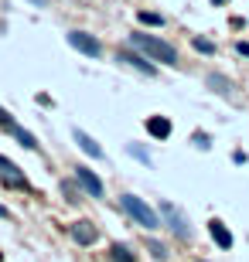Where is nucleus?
Instances as JSON below:
<instances>
[{"label":"nucleus","instance_id":"obj_21","mask_svg":"<svg viewBox=\"0 0 249 262\" xmlns=\"http://www.w3.org/2000/svg\"><path fill=\"white\" fill-rule=\"evenodd\" d=\"M62 191H65V194H69V201H75V188H72V184H69V181H65V184H62Z\"/></svg>","mask_w":249,"mask_h":262},{"label":"nucleus","instance_id":"obj_14","mask_svg":"<svg viewBox=\"0 0 249 262\" xmlns=\"http://www.w3.org/2000/svg\"><path fill=\"white\" fill-rule=\"evenodd\" d=\"M137 17H140V24H154V27H164V14H154V10H140Z\"/></svg>","mask_w":249,"mask_h":262},{"label":"nucleus","instance_id":"obj_18","mask_svg":"<svg viewBox=\"0 0 249 262\" xmlns=\"http://www.w3.org/2000/svg\"><path fill=\"white\" fill-rule=\"evenodd\" d=\"M195 146H198V150H208V146H212L208 133H195Z\"/></svg>","mask_w":249,"mask_h":262},{"label":"nucleus","instance_id":"obj_6","mask_svg":"<svg viewBox=\"0 0 249 262\" xmlns=\"http://www.w3.org/2000/svg\"><path fill=\"white\" fill-rule=\"evenodd\" d=\"M0 181H3L7 188H24V191H27V177H24L7 157H0Z\"/></svg>","mask_w":249,"mask_h":262},{"label":"nucleus","instance_id":"obj_2","mask_svg":"<svg viewBox=\"0 0 249 262\" xmlns=\"http://www.w3.org/2000/svg\"><path fill=\"white\" fill-rule=\"evenodd\" d=\"M120 204H123V211H126V214H130L137 225H144L147 232L161 225V214H157V211H154V208H150L144 197H137V194H123V197H120Z\"/></svg>","mask_w":249,"mask_h":262},{"label":"nucleus","instance_id":"obj_11","mask_svg":"<svg viewBox=\"0 0 249 262\" xmlns=\"http://www.w3.org/2000/svg\"><path fill=\"white\" fill-rule=\"evenodd\" d=\"M147 133L157 136V140H167V136H171V119H164V116H150V119H147Z\"/></svg>","mask_w":249,"mask_h":262},{"label":"nucleus","instance_id":"obj_7","mask_svg":"<svg viewBox=\"0 0 249 262\" xmlns=\"http://www.w3.org/2000/svg\"><path fill=\"white\" fill-rule=\"evenodd\" d=\"M208 232H212V238H215V245H219V249H232V232L225 228V221L212 218V221H208Z\"/></svg>","mask_w":249,"mask_h":262},{"label":"nucleus","instance_id":"obj_10","mask_svg":"<svg viewBox=\"0 0 249 262\" xmlns=\"http://www.w3.org/2000/svg\"><path fill=\"white\" fill-rule=\"evenodd\" d=\"M75 143L82 146L89 157H96V160H102V157H106V153H102V146H99V143H96V140H92L89 133H82V130H75Z\"/></svg>","mask_w":249,"mask_h":262},{"label":"nucleus","instance_id":"obj_5","mask_svg":"<svg viewBox=\"0 0 249 262\" xmlns=\"http://www.w3.org/2000/svg\"><path fill=\"white\" fill-rule=\"evenodd\" d=\"M75 184H79L89 197H102V181H99L89 167H75Z\"/></svg>","mask_w":249,"mask_h":262},{"label":"nucleus","instance_id":"obj_17","mask_svg":"<svg viewBox=\"0 0 249 262\" xmlns=\"http://www.w3.org/2000/svg\"><path fill=\"white\" fill-rule=\"evenodd\" d=\"M130 153H133L137 160H144V164H150V153H147L144 146H137V143H130Z\"/></svg>","mask_w":249,"mask_h":262},{"label":"nucleus","instance_id":"obj_25","mask_svg":"<svg viewBox=\"0 0 249 262\" xmlns=\"http://www.w3.org/2000/svg\"><path fill=\"white\" fill-rule=\"evenodd\" d=\"M212 3H215V7H219V3H225V0H212Z\"/></svg>","mask_w":249,"mask_h":262},{"label":"nucleus","instance_id":"obj_19","mask_svg":"<svg viewBox=\"0 0 249 262\" xmlns=\"http://www.w3.org/2000/svg\"><path fill=\"white\" fill-rule=\"evenodd\" d=\"M0 126H3V130H7V133L14 130V119H10V113H7L3 106H0Z\"/></svg>","mask_w":249,"mask_h":262},{"label":"nucleus","instance_id":"obj_23","mask_svg":"<svg viewBox=\"0 0 249 262\" xmlns=\"http://www.w3.org/2000/svg\"><path fill=\"white\" fill-rule=\"evenodd\" d=\"M0 218H10V211H7V208H3V204H0Z\"/></svg>","mask_w":249,"mask_h":262},{"label":"nucleus","instance_id":"obj_22","mask_svg":"<svg viewBox=\"0 0 249 262\" xmlns=\"http://www.w3.org/2000/svg\"><path fill=\"white\" fill-rule=\"evenodd\" d=\"M236 51H239V55H246V58H249V41H239V45H236Z\"/></svg>","mask_w":249,"mask_h":262},{"label":"nucleus","instance_id":"obj_4","mask_svg":"<svg viewBox=\"0 0 249 262\" xmlns=\"http://www.w3.org/2000/svg\"><path fill=\"white\" fill-rule=\"evenodd\" d=\"M75 51H82L89 58H99L102 55V41L96 38V34H85V31H69V38H65Z\"/></svg>","mask_w":249,"mask_h":262},{"label":"nucleus","instance_id":"obj_8","mask_svg":"<svg viewBox=\"0 0 249 262\" xmlns=\"http://www.w3.org/2000/svg\"><path fill=\"white\" fill-rule=\"evenodd\" d=\"M120 62H123V65H130V68H137V71H140V75H147V78L157 71V68L150 65L144 55H137V51H133V55H130V51H120Z\"/></svg>","mask_w":249,"mask_h":262},{"label":"nucleus","instance_id":"obj_9","mask_svg":"<svg viewBox=\"0 0 249 262\" xmlns=\"http://www.w3.org/2000/svg\"><path fill=\"white\" fill-rule=\"evenodd\" d=\"M72 238H75L79 245H92V242L99 238V232L92 228V221H75V225H72Z\"/></svg>","mask_w":249,"mask_h":262},{"label":"nucleus","instance_id":"obj_24","mask_svg":"<svg viewBox=\"0 0 249 262\" xmlns=\"http://www.w3.org/2000/svg\"><path fill=\"white\" fill-rule=\"evenodd\" d=\"M31 3H34V7H45V0H31Z\"/></svg>","mask_w":249,"mask_h":262},{"label":"nucleus","instance_id":"obj_1","mask_svg":"<svg viewBox=\"0 0 249 262\" xmlns=\"http://www.w3.org/2000/svg\"><path fill=\"white\" fill-rule=\"evenodd\" d=\"M130 45L133 48H140L144 55H150V58H157V62H164V65H177V51L167 45V41H161V38H154V34H130Z\"/></svg>","mask_w":249,"mask_h":262},{"label":"nucleus","instance_id":"obj_13","mask_svg":"<svg viewBox=\"0 0 249 262\" xmlns=\"http://www.w3.org/2000/svg\"><path fill=\"white\" fill-rule=\"evenodd\" d=\"M14 136H17V140H21V146H27V150H38V140H34V136H31V133L27 130H21V126H14Z\"/></svg>","mask_w":249,"mask_h":262},{"label":"nucleus","instance_id":"obj_16","mask_svg":"<svg viewBox=\"0 0 249 262\" xmlns=\"http://www.w3.org/2000/svg\"><path fill=\"white\" fill-rule=\"evenodd\" d=\"M195 48H198L201 55H215V45H212L208 38H195Z\"/></svg>","mask_w":249,"mask_h":262},{"label":"nucleus","instance_id":"obj_15","mask_svg":"<svg viewBox=\"0 0 249 262\" xmlns=\"http://www.w3.org/2000/svg\"><path fill=\"white\" fill-rule=\"evenodd\" d=\"M208 85H212V89H219L222 95H232V89H229V82H225L222 75H208Z\"/></svg>","mask_w":249,"mask_h":262},{"label":"nucleus","instance_id":"obj_20","mask_svg":"<svg viewBox=\"0 0 249 262\" xmlns=\"http://www.w3.org/2000/svg\"><path fill=\"white\" fill-rule=\"evenodd\" d=\"M150 252H154V256H157V259L164 262L167 259V252H164V245H157V242H150Z\"/></svg>","mask_w":249,"mask_h":262},{"label":"nucleus","instance_id":"obj_3","mask_svg":"<svg viewBox=\"0 0 249 262\" xmlns=\"http://www.w3.org/2000/svg\"><path fill=\"white\" fill-rule=\"evenodd\" d=\"M157 211H161V218L171 225V232H174L177 238H191V225H188V218H184V211H181L177 204L161 201V204H157Z\"/></svg>","mask_w":249,"mask_h":262},{"label":"nucleus","instance_id":"obj_12","mask_svg":"<svg viewBox=\"0 0 249 262\" xmlns=\"http://www.w3.org/2000/svg\"><path fill=\"white\" fill-rule=\"evenodd\" d=\"M109 259H113V262H133V252H130L126 245H120V242H116V245L109 249Z\"/></svg>","mask_w":249,"mask_h":262}]
</instances>
